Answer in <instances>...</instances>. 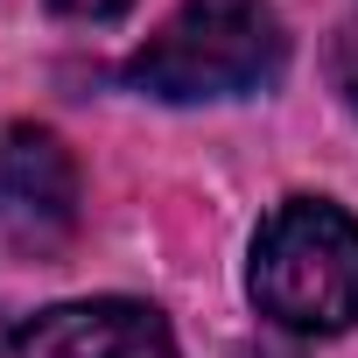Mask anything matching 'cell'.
Listing matches in <instances>:
<instances>
[{
	"instance_id": "cell-1",
	"label": "cell",
	"mask_w": 358,
	"mask_h": 358,
	"mask_svg": "<svg viewBox=\"0 0 358 358\" xmlns=\"http://www.w3.org/2000/svg\"><path fill=\"white\" fill-rule=\"evenodd\" d=\"M288 64V29L267 0H183L127 64V85L169 106L246 99Z\"/></svg>"
},
{
	"instance_id": "cell-2",
	"label": "cell",
	"mask_w": 358,
	"mask_h": 358,
	"mask_svg": "<svg viewBox=\"0 0 358 358\" xmlns=\"http://www.w3.org/2000/svg\"><path fill=\"white\" fill-rule=\"evenodd\" d=\"M246 288L260 316L295 337H337L358 323V218L330 197H288L253 232Z\"/></svg>"
},
{
	"instance_id": "cell-3",
	"label": "cell",
	"mask_w": 358,
	"mask_h": 358,
	"mask_svg": "<svg viewBox=\"0 0 358 358\" xmlns=\"http://www.w3.org/2000/svg\"><path fill=\"white\" fill-rule=\"evenodd\" d=\"M0 232L22 253H57L78 232V162L50 127L0 134Z\"/></svg>"
},
{
	"instance_id": "cell-4",
	"label": "cell",
	"mask_w": 358,
	"mask_h": 358,
	"mask_svg": "<svg viewBox=\"0 0 358 358\" xmlns=\"http://www.w3.org/2000/svg\"><path fill=\"white\" fill-rule=\"evenodd\" d=\"M15 358H176V330L155 302L134 295H92L57 302L22 323Z\"/></svg>"
},
{
	"instance_id": "cell-5",
	"label": "cell",
	"mask_w": 358,
	"mask_h": 358,
	"mask_svg": "<svg viewBox=\"0 0 358 358\" xmlns=\"http://www.w3.org/2000/svg\"><path fill=\"white\" fill-rule=\"evenodd\" d=\"M330 78H337L344 106L358 113V0L344 8V22H337V43H330Z\"/></svg>"
},
{
	"instance_id": "cell-6",
	"label": "cell",
	"mask_w": 358,
	"mask_h": 358,
	"mask_svg": "<svg viewBox=\"0 0 358 358\" xmlns=\"http://www.w3.org/2000/svg\"><path fill=\"white\" fill-rule=\"evenodd\" d=\"M57 15H71V22H120L134 0H50Z\"/></svg>"
},
{
	"instance_id": "cell-7",
	"label": "cell",
	"mask_w": 358,
	"mask_h": 358,
	"mask_svg": "<svg viewBox=\"0 0 358 358\" xmlns=\"http://www.w3.org/2000/svg\"><path fill=\"white\" fill-rule=\"evenodd\" d=\"M0 351H8V330H0Z\"/></svg>"
}]
</instances>
